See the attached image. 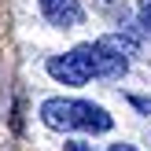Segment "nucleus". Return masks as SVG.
I'll return each instance as SVG.
<instances>
[{"instance_id": "f257e3e1", "label": "nucleus", "mask_w": 151, "mask_h": 151, "mask_svg": "<svg viewBox=\"0 0 151 151\" xmlns=\"http://www.w3.org/2000/svg\"><path fill=\"white\" fill-rule=\"evenodd\" d=\"M41 118L48 129H88V133H107L111 129V114L96 103L85 100H44L41 103Z\"/></svg>"}, {"instance_id": "f03ea898", "label": "nucleus", "mask_w": 151, "mask_h": 151, "mask_svg": "<svg viewBox=\"0 0 151 151\" xmlns=\"http://www.w3.org/2000/svg\"><path fill=\"white\" fill-rule=\"evenodd\" d=\"M48 74L63 85H85L92 78V44H81V48L66 52V55H52L48 63Z\"/></svg>"}, {"instance_id": "7ed1b4c3", "label": "nucleus", "mask_w": 151, "mask_h": 151, "mask_svg": "<svg viewBox=\"0 0 151 151\" xmlns=\"http://www.w3.org/2000/svg\"><path fill=\"white\" fill-rule=\"evenodd\" d=\"M129 70V59H125V48L114 41V37H103V41L92 44V74L103 81H118Z\"/></svg>"}, {"instance_id": "20e7f679", "label": "nucleus", "mask_w": 151, "mask_h": 151, "mask_svg": "<svg viewBox=\"0 0 151 151\" xmlns=\"http://www.w3.org/2000/svg\"><path fill=\"white\" fill-rule=\"evenodd\" d=\"M41 15L52 26H78L81 22V4L78 0H41Z\"/></svg>"}, {"instance_id": "39448f33", "label": "nucleus", "mask_w": 151, "mask_h": 151, "mask_svg": "<svg viewBox=\"0 0 151 151\" xmlns=\"http://www.w3.org/2000/svg\"><path fill=\"white\" fill-rule=\"evenodd\" d=\"M140 22H144V29L151 33V0H140Z\"/></svg>"}, {"instance_id": "423d86ee", "label": "nucleus", "mask_w": 151, "mask_h": 151, "mask_svg": "<svg viewBox=\"0 0 151 151\" xmlns=\"http://www.w3.org/2000/svg\"><path fill=\"white\" fill-rule=\"evenodd\" d=\"M66 151H92V147H85L81 140H70V144H66Z\"/></svg>"}, {"instance_id": "0eeeda50", "label": "nucleus", "mask_w": 151, "mask_h": 151, "mask_svg": "<svg viewBox=\"0 0 151 151\" xmlns=\"http://www.w3.org/2000/svg\"><path fill=\"white\" fill-rule=\"evenodd\" d=\"M133 103H137L140 111H151V100H140V96H133Z\"/></svg>"}, {"instance_id": "6e6552de", "label": "nucleus", "mask_w": 151, "mask_h": 151, "mask_svg": "<svg viewBox=\"0 0 151 151\" xmlns=\"http://www.w3.org/2000/svg\"><path fill=\"white\" fill-rule=\"evenodd\" d=\"M107 151H137V147H133V144H111Z\"/></svg>"}]
</instances>
